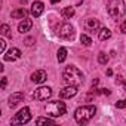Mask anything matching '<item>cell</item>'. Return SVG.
<instances>
[{"instance_id": "obj_2", "label": "cell", "mask_w": 126, "mask_h": 126, "mask_svg": "<svg viewBox=\"0 0 126 126\" xmlns=\"http://www.w3.org/2000/svg\"><path fill=\"white\" fill-rule=\"evenodd\" d=\"M96 114V108L95 105H83V107H79L76 111H74V119L79 125H85L88 123L94 116Z\"/></svg>"}, {"instance_id": "obj_7", "label": "cell", "mask_w": 126, "mask_h": 126, "mask_svg": "<svg viewBox=\"0 0 126 126\" xmlns=\"http://www.w3.org/2000/svg\"><path fill=\"white\" fill-rule=\"evenodd\" d=\"M52 95V89L49 86H40L39 89H36V92L33 94V98L37 101H46L49 99Z\"/></svg>"}, {"instance_id": "obj_8", "label": "cell", "mask_w": 126, "mask_h": 126, "mask_svg": "<svg viewBox=\"0 0 126 126\" xmlns=\"http://www.w3.org/2000/svg\"><path fill=\"white\" fill-rule=\"evenodd\" d=\"M76 94H77V86H74V85H67L64 89L59 92V96L64 98V99H67V98L76 96Z\"/></svg>"}, {"instance_id": "obj_3", "label": "cell", "mask_w": 126, "mask_h": 126, "mask_svg": "<svg viewBox=\"0 0 126 126\" xmlns=\"http://www.w3.org/2000/svg\"><path fill=\"white\" fill-rule=\"evenodd\" d=\"M107 12L113 19H119L125 15L126 12V6L123 0H108L107 3Z\"/></svg>"}, {"instance_id": "obj_18", "label": "cell", "mask_w": 126, "mask_h": 126, "mask_svg": "<svg viewBox=\"0 0 126 126\" xmlns=\"http://www.w3.org/2000/svg\"><path fill=\"white\" fill-rule=\"evenodd\" d=\"M65 58H67V49H65V47H59V49H58V53H56L58 62H64Z\"/></svg>"}, {"instance_id": "obj_22", "label": "cell", "mask_w": 126, "mask_h": 126, "mask_svg": "<svg viewBox=\"0 0 126 126\" xmlns=\"http://www.w3.org/2000/svg\"><path fill=\"white\" fill-rule=\"evenodd\" d=\"M80 42H82V45H85V46H91V45H92V39H91L89 36H86V34H82V36H80Z\"/></svg>"}, {"instance_id": "obj_30", "label": "cell", "mask_w": 126, "mask_h": 126, "mask_svg": "<svg viewBox=\"0 0 126 126\" xmlns=\"http://www.w3.org/2000/svg\"><path fill=\"white\" fill-rule=\"evenodd\" d=\"M58 2H59V0H50V3H53V5H55V3H58Z\"/></svg>"}, {"instance_id": "obj_28", "label": "cell", "mask_w": 126, "mask_h": 126, "mask_svg": "<svg viewBox=\"0 0 126 126\" xmlns=\"http://www.w3.org/2000/svg\"><path fill=\"white\" fill-rule=\"evenodd\" d=\"M31 42H33V39H27V45H28V46L31 45Z\"/></svg>"}, {"instance_id": "obj_20", "label": "cell", "mask_w": 126, "mask_h": 126, "mask_svg": "<svg viewBox=\"0 0 126 126\" xmlns=\"http://www.w3.org/2000/svg\"><path fill=\"white\" fill-rule=\"evenodd\" d=\"M98 62H99V64H102V65H105L107 62H108V55L105 52H99L98 53Z\"/></svg>"}, {"instance_id": "obj_1", "label": "cell", "mask_w": 126, "mask_h": 126, "mask_svg": "<svg viewBox=\"0 0 126 126\" xmlns=\"http://www.w3.org/2000/svg\"><path fill=\"white\" fill-rule=\"evenodd\" d=\"M62 80H64L67 85L79 86L83 82V73L74 65H67L65 70H64V74H62Z\"/></svg>"}, {"instance_id": "obj_17", "label": "cell", "mask_w": 126, "mask_h": 126, "mask_svg": "<svg viewBox=\"0 0 126 126\" xmlns=\"http://www.w3.org/2000/svg\"><path fill=\"white\" fill-rule=\"evenodd\" d=\"M98 37H99V40H108L111 37V31L107 27H104V28H101L98 31Z\"/></svg>"}, {"instance_id": "obj_12", "label": "cell", "mask_w": 126, "mask_h": 126, "mask_svg": "<svg viewBox=\"0 0 126 126\" xmlns=\"http://www.w3.org/2000/svg\"><path fill=\"white\" fill-rule=\"evenodd\" d=\"M22 99H24V94H22V92H14V94L9 96V107H11V108L16 107Z\"/></svg>"}, {"instance_id": "obj_13", "label": "cell", "mask_w": 126, "mask_h": 126, "mask_svg": "<svg viewBox=\"0 0 126 126\" xmlns=\"http://www.w3.org/2000/svg\"><path fill=\"white\" fill-rule=\"evenodd\" d=\"M85 27H86L88 31L95 33V31H98V28H99V21H98L96 18H88L86 22H85Z\"/></svg>"}, {"instance_id": "obj_4", "label": "cell", "mask_w": 126, "mask_h": 126, "mask_svg": "<svg viewBox=\"0 0 126 126\" xmlns=\"http://www.w3.org/2000/svg\"><path fill=\"white\" fill-rule=\"evenodd\" d=\"M65 111H67V107L62 101H52L46 105V113L52 117H59L62 114H65Z\"/></svg>"}, {"instance_id": "obj_21", "label": "cell", "mask_w": 126, "mask_h": 126, "mask_svg": "<svg viewBox=\"0 0 126 126\" xmlns=\"http://www.w3.org/2000/svg\"><path fill=\"white\" fill-rule=\"evenodd\" d=\"M0 33H2V36L12 37V36H11V28H9L8 24H2V27H0Z\"/></svg>"}, {"instance_id": "obj_11", "label": "cell", "mask_w": 126, "mask_h": 126, "mask_svg": "<svg viewBox=\"0 0 126 126\" xmlns=\"http://www.w3.org/2000/svg\"><path fill=\"white\" fill-rule=\"evenodd\" d=\"M45 12V5L42 3V2H34L33 5H31V15L33 16H36V18H39L42 14Z\"/></svg>"}, {"instance_id": "obj_29", "label": "cell", "mask_w": 126, "mask_h": 126, "mask_svg": "<svg viewBox=\"0 0 126 126\" xmlns=\"http://www.w3.org/2000/svg\"><path fill=\"white\" fill-rule=\"evenodd\" d=\"M123 88H125V91H126V79L123 80Z\"/></svg>"}, {"instance_id": "obj_15", "label": "cell", "mask_w": 126, "mask_h": 126, "mask_svg": "<svg viewBox=\"0 0 126 126\" xmlns=\"http://www.w3.org/2000/svg\"><path fill=\"white\" fill-rule=\"evenodd\" d=\"M12 18H15V19H24L25 16H27V11H25V8H18V9H15V11H12Z\"/></svg>"}, {"instance_id": "obj_25", "label": "cell", "mask_w": 126, "mask_h": 126, "mask_svg": "<svg viewBox=\"0 0 126 126\" xmlns=\"http://www.w3.org/2000/svg\"><path fill=\"white\" fill-rule=\"evenodd\" d=\"M120 31H122V33H126V19L120 24Z\"/></svg>"}, {"instance_id": "obj_19", "label": "cell", "mask_w": 126, "mask_h": 126, "mask_svg": "<svg viewBox=\"0 0 126 126\" xmlns=\"http://www.w3.org/2000/svg\"><path fill=\"white\" fill-rule=\"evenodd\" d=\"M36 123L37 125H55V122L52 119H49V117H37Z\"/></svg>"}, {"instance_id": "obj_5", "label": "cell", "mask_w": 126, "mask_h": 126, "mask_svg": "<svg viewBox=\"0 0 126 126\" xmlns=\"http://www.w3.org/2000/svg\"><path fill=\"white\" fill-rule=\"evenodd\" d=\"M31 120V113H30V108L28 107H24L21 108L15 117L12 119V125H24V123H28Z\"/></svg>"}, {"instance_id": "obj_10", "label": "cell", "mask_w": 126, "mask_h": 126, "mask_svg": "<svg viewBox=\"0 0 126 126\" xmlns=\"http://www.w3.org/2000/svg\"><path fill=\"white\" fill-rule=\"evenodd\" d=\"M46 79H47V74H46L45 70H37V71H34L31 74V80L34 83H39V85H42L43 82H46Z\"/></svg>"}, {"instance_id": "obj_6", "label": "cell", "mask_w": 126, "mask_h": 126, "mask_svg": "<svg viewBox=\"0 0 126 126\" xmlns=\"http://www.w3.org/2000/svg\"><path fill=\"white\" fill-rule=\"evenodd\" d=\"M58 34H59V37H62V39H65V40H71L73 37H74V34H76V30H74V27L71 25V24H62L61 27H59V30H58Z\"/></svg>"}, {"instance_id": "obj_27", "label": "cell", "mask_w": 126, "mask_h": 126, "mask_svg": "<svg viewBox=\"0 0 126 126\" xmlns=\"http://www.w3.org/2000/svg\"><path fill=\"white\" fill-rule=\"evenodd\" d=\"M6 85H8V79H6V77H3V79H2V89H5V88H6Z\"/></svg>"}, {"instance_id": "obj_26", "label": "cell", "mask_w": 126, "mask_h": 126, "mask_svg": "<svg viewBox=\"0 0 126 126\" xmlns=\"http://www.w3.org/2000/svg\"><path fill=\"white\" fill-rule=\"evenodd\" d=\"M98 94H102V95H110L111 92H110L108 89H99V91H98Z\"/></svg>"}, {"instance_id": "obj_9", "label": "cell", "mask_w": 126, "mask_h": 126, "mask_svg": "<svg viewBox=\"0 0 126 126\" xmlns=\"http://www.w3.org/2000/svg\"><path fill=\"white\" fill-rule=\"evenodd\" d=\"M21 58V50L18 49V47H12V49H9L6 53H5V56H3V59L5 61H16V59H19Z\"/></svg>"}, {"instance_id": "obj_14", "label": "cell", "mask_w": 126, "mask_h": 126, "mask_svg": "<svg viewBox=\"0 0 126 126\" xmlns=\"http://www.w3.org/2000/svg\"><path fill=\"white\" fill-rule=\"evenodd\" d=\"M31 27H33V22H31V19H27V18H24V19L19 22V25H18V31L24 34V33L30 31V30H31Z\"/></svg>"}, {"instance_id": "obj_16", "label": "cell", "mask_w": 126, "mask_h": 126, "mask_svg": "<svg viewBox=\"0 0 126 126\" xmlns=\"http://www.w3.org/2000/svg\"><path fill=\"white\" fill-rule=\"evenodd\" d=\"M61 15H62V18H64V19H70L71 16H74V8H71V6L64 8V9L61 11Z\"/></svg>"}, {"instance_id": "obj_23", "label": "cell", "mask_w": 126, "mask_h": 126, "mask_svg": "<svg viewBox=\"0 0 126 126\" xmlns=\"http://www.w3.org/2000/svg\"><path fill=\"white\" fill-rule=\"evenodd\" d=\"M116 107L117 108H126V99H120L116 102Z\"/></svg>"}, {"instance_id": "obj_24", "label": "cell", "mask_w": 126, "mask_h": 126, "mask_svg": "<svg viewBox=\"0 0 126 126\" xmlns=\"http://www.w3.org/2000/svg\"><path fill=\"white\" fill-rule=\"evenodd\" d=\"M5 49H6V42L0 39V53H5Z\"/></svg>"}]
</instances>
